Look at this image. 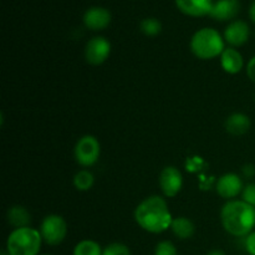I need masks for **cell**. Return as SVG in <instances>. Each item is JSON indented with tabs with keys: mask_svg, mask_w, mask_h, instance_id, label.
<instances>
[{
	"mask_svg": "<svg viewBox=\"0 0 255 255\" xmlns=\"http://www.w3.org/2000/svg\"><path fill=\"white\" fill-rule=\"evenodd\" d=\"M134 221L143 231L159 234L171 228L173 217L164 198L151 196L137 206L134 211Z\"/></svg>",
	"mask_w": 255,
	"mask_h": 255,
	"instance_id": "1",
	"label": "cell"
},
{
	"mask_svg": "<svg viewBox=\"0 0 255 255\" xmlns=\"http://www.w3.org/2000/svg\"><path fill=\"white\" fill-rule=\"evenodd\" d=\"M221 221L224 231L231 236H249L255 228V207L243 199L227 202L221 211Z\"/></svg>",
	"mask_w": 255,
	"mask_h": 255,
	"instance_id": "2",
	"label": "cell"
},
{
	"mask_svg": "<svg viewBox=\"0 0 255 255\" xmlns=\"http://www.w3.org/2000/svg\"><path fill=\"white\" fill-rule=\"evenodd\" d=\"M226 50L224 39L213 27H203L193 34L191 51L201 60H212L221 56Z\"/></svg>",
	"mask_w": 255,
	"mask_h": 255,
	"instance_id": "3",
	"label": "cell"
},
{
	"mask_svg": "<svg viewBox=\"0 0 255 255\" xmlns=\"http://www.w3.org/2000/svg\"><path fill=\"white\" fill-rule=\"evenodd\" d=\"M42 237L34 228H17L6 239V252L9 255H40Z\"/></svg>",
	"mask_w": 255,
	"mask_h": 255,
	"instance_id": "4",
	"label": "cell"
},
{
	"mask_svg": "<svg viewBox=\"0 0 255 255\" xmlns=\"http://www.w3.org/2000/svg\"><path fill=\"white\" fill-rule=\"evenodd\" d=\"M40 234L42 241L49 246H59L67 236V224L61 216L50 214L41 222Z\"/></svg>",
	"mask_w": 255,
	"mask_h": 255,
	"instance_id": "5",
	"label": "cell"
},
{
	"mask_svg": "<svg viewBox=\"0 0 255 255\" xmlns=\"http://www.w3.org/2000/svg\"><path fill=\"white\" fill-rule=\"evenodd\" d=\"M75 159L82 167H91L99 161L101 154V146L99 139L92 134H85L79 141L74 149Z\"/></svg>",
	"mask_w": 255,
	"mask_h": 255,
	"instance_id": "6",
	"label": "cell"
},
{
	"mask_svg": "<svg viewBox=\"0 0 255 255\" xmlns=\"http://www.w3.org/2000/svg\"><path fill=\"white\" fill-rule=\"evenodd\" d=\"M111 54V44L104 36H95L85 46V59L90 65H102Z\"/></svg>",
	"mask_w": 255,
	"mask_h": 255,
	"instance_id": "7",
	"label": "cell"
},
{
	"mask_svg": "<svg viewBox=\"0 0 255 255\" xmlns=\"http://www.w3.org/2000/svg\"><path fill=\"white\" fill-rule=\"evenodd\" d=\"M183 186V176L174 166H167L159 174V187L167 198H173L181 192Z\"/></svg>",
	"mask_w": 255,
	"mask_h": 255,
	"instance_id": "8",
	"label": "cell"
},
{
	"mask_svg": "<svg viewBox=\"0 0 255 255\" xmlns=\"http://www.w3.org/2000/svg\"><path fill=\"white\" fill-rule=\"evenodd\" d=\"M217 193L224 199L233 201L243 192V181L237 173H226L217 182Z\"/></svg>",
	"mask_w": 255,
	"mask_h": 255,
	"instance_id": "9",
	"label": "cell"
},
{
	"mask_svg": "<svg viewBox=\"0 0 255 255\" xmlns=\"http://www.w3.org/2000/svg\"><path fill=\"white\" fill-rule=\"evenodd\" d=\"M251 36L249 25L243 20L232 21L224 31V40L231 45V47L243 46Z\"/></svg>",
	"mask_w": 255,
	"mask_h": 255,
	"instance_id": "10",
	"label": "cell"
},
{
	"mask_svg": "<svg viewBox=\"0 0 255 255\" xmlns=\"http://www.w3.org/2000/svg\"><path fill=\"white\" fill-rule=\"evenodd\" d=\"M111 22V12L105 7H90L84 14V24L87 29L100 31L106 29Z\"/></svg>",
	"mask_w": 255,
	"mask_h": 255,
	"instance_id": "11",
	"label": "cell"
},
{
	"mask_svg": "<svg viewBox=\"0 0 255 255\" xmlns=\"http://www.w3.org/2000/svg\"><path fill=\"white\" fill-rule=\"evenodd\" d=\"M213 4V0H176L179 11L193 17L209 15Z\"/></svg>",
	"mask_w": 255,
	"mask_h": 255,
	"instance_id": "12",
	"label": "cell"
},
{
	"mask_svg": "<svg viewBox=\"0 0 255 255\" xmlns=\"http://www.w3.org/2000/svg\"><path fill=\"white\" fill-rule=\"evenodd\" d=\"M239 10H241L239 0H217L209 12V16L219 21H227L234 19L238 15Z\"/></svg>",
	"mask_w": 255,
	"mask_h": 255,
	"instance_id": "13",
	"label": "cell"
},
{
	"mask_svg": "<svg viewBox=\"0 0 255 255\" xmlns=\"http://www.w3.org/2000/svg\"><path fill=\"white\" fill-rule=\"evenodd\" d=\"M221 65L227 74H238L244 66L243 55L236 47H226L223 54L221 55Z\"/></svg>",
	"mask_w": 255,
	"mask_h": 255,
	"instance_id": "14",
	"label": "cell"
},
{
	"mask_svg": "<svg viewBox=\"0 0 255 255\" xmlns=\"http://www.w3.org/2000/svg\"><path fill=\"white\" fill-rule=\"evenodd\" d=\"M252 121L249 116L242 112H236L232 114L228 119L226 120V129L233 136H242L247 133L251 129Z\"/></svg>",
	"mask_w": 255,
	"mask_h": 255,
	"instance_id": "15",
	"label": "cell"
},
{
	"mask_svg": "<svg viewBox=\"0 0 255 255\" xmlns=\"http://www.w3.org/2000/svg\"><path fill=\"white\" fill-rule=\"evenodd\" d=\"M7 222L17 228H26L30 227V222H31V216H30L29 211L22 206H12L11 208L7 211Z\"/></svg>",
	"mask_w": 255,
	"mask_h": 255,
	"instance_id": "16",
	"label": "cell"
},
{
	"mask_svg": "<svg viewBox=\"0 0 255 255\" xmlns=\"http://www.w3.org/2000/svg\"><path fill=\"white\" fill-rule=\"evenodd\" d=\"M171 229L174 236L179 239L192 238L194 232H196V227H194L193 222L191 219L186 218V217L173 218V222L171 224Z\"/></svg>",
	"mask_w": 255,
	"mask_h": 255,
	"instance_id": "17",
	"label": "cell"
},
{
	"mask_svg": "<svg viewBox=\"0 0 255 255\" xmlns=\"http://www.w3.org/2000/svg\"><path fill=\"white\" fill-rule=\"evenodd\" d=\"M102 252H104V249L97 242L91 241V239H85V241L79 242L75 246L72 255H102Z\"/></svg>",
	"mask_w": 255,
	"mask_h": 255,
	"instance_id": "18",
	"label": "cell"
},
{
	"mask_svg": "<svg viewBox=\"0 0 255 255\" xmlns=\"http://www.w3.org/2000/svg\"><path fill=\"white\" fill-rule=\"evenodd\" d=\"M95 183V177L94 174L91 173L87 169H82V171H79L74 177V186L77 191L86 192L90 191L92 188Z\"/></svg>",
	"mask_w": 255,
	"mask_h": 255,
	"instance_id": "19",
	"label": "cell"
},
{
	"mask_svg": "<svg viewBox=\"0 0 255 255\" xmlns=\"http://www.w3.org/2000/svg\"><path fill=\"white\" fill-rule=\"evenodd\" d=\"M139 27H141V31L147 36H156L161 32L162 24L156 17H147V19L142 20Z\"/></svg>",
	"mask_w": 255,
	"mask_h": 255,
	"instance_id": "20",
	"label": "cell"
},
{
	"mask_svg": "<svg viewBox=\"0 0 255 255\" xmlns=\"http://www.w3.org/2000/svg\"><path fill=\"white\" fill-rule=\"evenodd\" d=\"M102 255H131V251L126 244L111 243L104 249Z\"/></svg>",
	"mask_w": 255,
	"mask_h": 255,
	"instance_id": "21",
	"label": "cell"
},
{
	"mask_svg": "<svg viewBox=\"0 0 255 255\" xmlns=\"http://www.w3.org/2000/svg\"><path fill=\"white\" fill-rule=\"evenodd\" d=\"M154 255H178V251L172 242L162 241L156 246Z\"/></svg>",
	"mask_w": 255,
	"mask_h": 255,
	"instance_id": "22",
	"label": "cell"
},
{
	"mask_svg": "<svg viewBox=\"0 0 255 255\" xmlns=\"http://www.w3.org/2000/svg\"><path fill=\"white\" fill-rule=\"evenodd\" d=\"M242 197H243L244 202L255 207V183H249L248 186L244 187Z\"/></svg>",
	"mask_w": 255,
	"mask_h": 255,
	"instance_id": "23",
	"label": "cell"
},
{
	"mask_svg": "<svg viewBox=\"0 0 255 255\" xmlns=\"http://www.w3.org/2000/svg\"><path fill=\"white\" fill-rule=\"evenodd\" d=\"M246 251L249 255H255V231L246 237Z\"/></svg>",
	"mask_w": 255,
	"mask_h": 255,
	"instance_id": "24",
	"label": "cell"
},
{
	"mask_svg": "<svg viewBox=\"0 0 255 255\" xmlns=\"http://www.w3.org/2000/svg\"><path fill=\"white\" fill-rule=\"evenodd\" d=\"M247 75L251 79V81H253L255 84V56L252 57L249 60L248 65H247Z\"/></svg>",
	"mask_w": 255,
	"mask_h": 255,
	"instance_id": "25",
	"label": "cell"
},
{
	"mask_svg": "<svg viewBox=\"0 0 255 255\" xmlns=\"http://www.w3.org/2000/svg\"><path fill=\"white\" fill-rule=\"evenodd\" d=\"M243 173L249 178H252V177L255 176V167L253 164H247V166L243 167Z\"/></svg>",
	"mask_w": 255,
	"mask_h": 255,
	"instance_id": "26",
	"label": "cell"
},
{
	"mask_svg": "<svg viewBox=\"0 0 255 255\" xmlns=\"http://www.w3.org/2000/svg\"><path fill=\"white\" fill-rule=\"evenodd\" d=\"M249 17H251L252 21L255 24V0L252 2L251 7H249Z\"/></svg>",
	"mask_w": 255,
	"mask_h": 255,
	"instance_id": "27",
	"label": "cell"
},
{
	"mask_svg": "<svg viewBox=\"0 0 255 255\" xmlns=\"http://www.w3.org/2000/svg\"><path fill=\"white\" fill-rule=\"evenodd\" d=\"M207 255H226L223 251H219V249H214V251H211Z\"/></svg>",
	"mask_w": 255,
	"mask_h": 255,
	"instance_id": "28",
	"label": "cell"
},
{
	"mask_svg": "<svg viewBox=\"0 0 255 255\" xmlns=\"http://www.w3.org/2000/svg\"><path fill=\"white\" fill-rule=\"evenodd\" d=\"M1 255H9V254H7V252H2Z\"/></svg>",
	"mask_w": 255,
	"mask_h": 255,
	"instance_id": "29",
	"label": "cell"
},
{
	"mask_svg": "<svg viewBox=\"0 0 255 255\" xmlns=\"http://www.w3.org/2000/svg\"><path fill=\"white\" fill-rule=\"evenodd\" d=\"M40 255H50V254H40Z\"/></svg>",
	"mask_w": 255,
	"mask_h": 255,
	"instance_id": "30",
	"label": "cell"
}]
</instances>
